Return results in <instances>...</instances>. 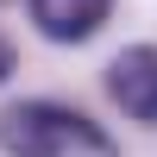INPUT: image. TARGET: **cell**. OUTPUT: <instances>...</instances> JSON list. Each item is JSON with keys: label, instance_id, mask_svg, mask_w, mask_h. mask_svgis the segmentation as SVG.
Returning a JSON list of instances; mask_svg holds the SVG:
<instances>
[{"label": "cell", "instance_id": "cell-1", "mask_svg": "<svg viewBox=\"0 0 157 157\" xmlns=\"http://www.w3.org/2000/svg\"><path fill=\"white\" fill-rule=\"evenodd\" d=\"M0 145L13 157H120V145L94 120H82L69 107H50V101L6 107L0 113Z\"/></svg>", "mask_w": 157, "mask_h": 157}, {"label": "cell", "instance_id": "cell-2", "mask_svg": "<svg viewBox=\"0 0 157 157\" xmlns=\"http://www.w3.org/2000/svg\"><path fill=\"white\" fill-rule=\"evenodd\" d=\"M107 94L120 101V113L157 126V50L151 44H132L107 63Z\"/></svg>", "mask_w": 157, "mask_h": 157}, {"label": "cell", "instance_id": "cell-3", "mask_svg": "<svg viewBox=\"0 0 157 157\" xmlns=\"http://www.w3.org/2000/svg\"><path fill=\"white\" fill-rule=\"evenodd\" d=\"M32 25L50 44H82L107 25V0H32Z\"/></svg>", "mask_w": 157, "mask_h": 157}, {"label": "cell", "instance_id": "cell-4", "mask_svg": "<svg viewBox=\"0 0 157 157\" xmlns=\"http://www.w3.org/2000/svg\"><path fill=\"white\" fill-rule=\"evenodd\" d=\"M6 75H13V44L0 38V82H6Z\"/></svg>", "mask_w": 157, "mask_h": 157}]
</instances>
